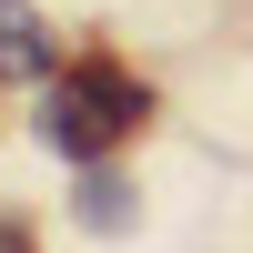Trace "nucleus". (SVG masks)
Here are the masks:
<instances>
[{
    "label": "nucleus",
    "mask_w": 253,
    "mask_h": 253,
    "mask_svg": "<svg viewBox=\"0 0 253 253\" xmlns=\"http://www.w3.org/2000/svg\"><path fill=\"white\" fill-rule=\"evenodd\" d=\"M142 112H152V91H142L132 71H112V61H71V71L41 91V142H51L61 162H101Z\"/></svg>",
    "instance_id": "nucleus-1"
},
{
    "label": "nucleus",
    "mask_w": 253,
    "mask_h": 253,
    "mask_svg": "<svg viewBox=\"0 0 253 253\" xmlns=\"http://www.w3.org/2000/svg\"><path fill=\"white\" fill-rule=\"evenodd\" d=\"M0 81H51V41H41L31 0H0Z\"/></svg>",
    "instance_id": "nucleus-2"
},
{
    "label": "nucleus",
    "mask_w": 253,
    "mask_h": 253,
    "mask_svg": "<svg viewBox=\"0 0 253 253\" xmlns=\"http://www.w3.org/2000/svg\"><path fill=\"white\" fill-rule=\"evenodd\" d=\"M81 223H91V233H122V223H132V182L122 172H81Z\"/></svg>",
    "instance_id": "nucleus-3"
},
{
    "label": "nucleus",
    "mask_w": 253,
    "mask_h": 253,
    "mask_svg": "<svg viewBox=\"0 0 253 253\" xmlns=\"http://www.w3.org/2000/svg\"><path fill=\"white\" fill-rule=\"evenodd\" d=\"M0 253H31V243H20V223H0Z\"/></svg>",
    "instance_id": "nucleus-4"
}]
</instances>
